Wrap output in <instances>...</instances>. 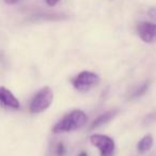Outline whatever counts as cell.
I'll return each mask as SVG.
<instances>
[{"mask_svg": "<svg viewBox=\"0 0 156 156\" xmlns=\"http://www.w3.org/2000/svg\"><path fill=\"white\" fill-rule=\"evenodd\" d=\"M0 102L8 108L18 109L20 107V101L5 87H0Z\"/></svg>", "mask_w": 156, "mask_h": 156, "instance_id": "obj_6", "label": "cell"}, {"mask_svg": "<svg viewBox=\"0 0 156 156\" xmlns=\"http://www.w3.org/2000/svg\"><path fill=\"white\" fill-rule=\"evenodd\" d=\"M57 155L58 156H64L65 155V147L63 143H59L57 147Z\"/></svg>", "mask_w": 156, "mask_h": 156, "instance_id": "obj_9", "label": "cell"}, {"mask_svg": "<svg viewBox=\"0 0 156 156\" xmlns=\"http://www.w3.org/2000/svg\"><path fill=\"white\" fill-rule=\"evenodd\" d=\"M152 145H153V137L151 135H147L139 141L137 147H138V151L140 153H144V152H147L149 150H151Z\"/></svg>", "mask_w": 156, "mask_h": 156, "instance_id": "obj_8", "label": "cell"}, {"mask_svg": "<svg viewBox=\"0 0 156 156\" xmlns=\"http://www.w3.org/2000/svg\"><path fill=\"white\" fill-rule=\"evenodd\" d=\"M87 115L81 110H74L66 115L62 120L58 122L52 128L55 134L66 133L78 129L87 123Z\"/></svg>", "mask_w": 156, "mask_h": 156, "instance_id": "obj_1", "label": "cell"}, {"mask_svg": "<svg viewBox=\"0 0 156 156\" xmlns=\"http://www.w3.org/2000/svg\"><path fill=\"white\" fill-rule=\"evenodd\" d=\"M138 35L145 43H155L156 42V23L140 22L137 25Z\"/></svg>", "mask_w": 156, "mask_h": 156, "instance_id": "obj_5", "label": "cell"}, {"mask_svg": "<svg viewBox=\"0 0 156 156\" xmlns=\"http://www.w3.org/2000/svg\"><path fill=\"white\" fill-rule=\"evenodd\" d=\"M90 142L92 145L98 147L101 156H113L115 144L112 138L106 135L94 134L90 137Z\"/></svg>", "mask_w": 156, "mask_h": 156, "instance_id": "obj_4", "label": "cell"}, {"mask_svg": "<svg viewBox=\"0 0 156 156\" xmlns=\"http://www.w3.org/2000/svg\"><path fill=\"white\" fill-rule=\"evenodd\" d=\"M59 1H60V0H46V3H47L49 7H55Z\"/></svg>", "mask_w": 156, "mask_h": 156, "instance_id": "obj_12", "label": "cell"}, {"mask_svg": "<svg viewBox=\"0 0 156 156\" xmlns=\"http://www.w3.org/2000/svg\"><path fill=\"white\" fill-rule=\"evenodd\" d=\"M78 156H88V154H87V152H81Z\"/></svg>", "mask_w": 156, "mask_h": 156, "instance_id": "obj_14", "label": "cell"}, {"mask_svg": "<svg viewBox=\"0 0 156 156\" xmlns=\"http://www.w3.org/2000/svg\"><path fill=\"white\" fill-rule=\"evenodd\" d=\"M147 87H149V85L147 83H144V85L142 86V87L140 88V89L138 90V91L135 93V96H140V95H142L143 93H144L145 91L147 90Z\"/></svg>", "mask_w": 156, "mask_h": 156, "instance_id": "obj_10", "label": "cell"}, {"mask_svg": "<svg viewBox=\"0 0 156 156\" xmlns=\"http://www.w3.org/2000/svg\"><path fill=\"white\" fill-rule=\"evenodd\" d=\"M52 100H54V92L49 87H45L41 89L31 101L30 112L41 113L45 111L51 105Z\"/></svg>", "mask_w": 156, "mask_h": 156, "instance_id": "obj_2", "label": "cell"}, {"mask_svg": "<svg viewBox=\"0 0 156 156\" xmlns=\"http://www.w3.org/2000/svg\"><path fill=\"white\" fill-rule=\"evenodd\" d=\"M115 113H117V110L108 111V112H105V113H103V115H101L100 117H98V119L94 120L93 123L91 124V128L93 129V128H98V127H100V126L106 124L107 122H109L113 117H115Z\"/></svg>", "mask_w": 156, "mask_h": 156, "instance_id": "obj_7", "label": "cell"}, {"mask_svg": "<svg viewBox=\"0 0 156 156\" xmlns=\"http://www.w3.org/2000/svg\"><path fill=\"white\" fill-rule=\"evenodd\" d=\"M5 3H8V5H16L20 0H5Z\"/></svg>", "mask_w": 156, "mask_h": 156, "instance_id": "obj_13", "label": "cell"}, {"mask_svg": "<svg viewBox=\"0 0 156 156\" xmlns=\"http://www.w3.org/2000/svg\"><path fill=\"white\" fill-rule=\"evenodd\" d=\"M98 81H100V77L95 73L83 71L73 79V86L78 91L86 92L89 91L95 85H98Z\"/></svg>", "mask_w": 156, "mask_h": 156, "instance_id": "obj_3", "label": "cell"}, {"mask_svg": "<svg viewBox=\"0 0 156 156\" xmlns=\"http://www.w3.org/2000/svg\"><path fill=\"white\" fill-rule=\"evenodd\" d=\"M149 15H150V17H151L152 20H155V22H156V8H153V9L150 10Z\"/></svg>", "mask_w": 156, "mask_h": 156, "instance_id": "obj_11", "label": "cell"}]
</instances>
